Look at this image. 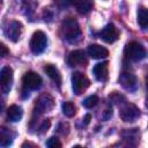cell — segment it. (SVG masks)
<instances>
[{
	"label": "cell",
	"mask_w": 148,
	"mask_h": 148,
	"mask_svg": "<svg viewBox=\"0 0 148 148\" xmlns=\"http://www.w3.org/2000/svg\"><path fill=\"white\" fill-rule=\"evenodd\" d=\"M60 32L64 39H66L69 43H75L81 37V29L75 18L68 17L61 23Z\"/></svg>",
	"instance_id": "obj_1"
},
{
	"label": "cell",
	"mask_w": 148,
	"mask_h": 148,
	"mask_svg": "<svg viewBox=\"0 0 148 148\" xmlns=\"http://www.w3.org/2000/svg\"><path fill=\"white\" fill-rule=\"evenodd\" d=\"M124 53L126 56V58L131 61H139V60H142L146 56H147V52H146V49L138 42H131L128 43L126 46H125V50H124Z\"/></svg>",
	"instance_id": "obj_2"
},
{
	"label": "cell",
	"mask_w": 148,
	"mask_h": 148,
	"mask_svg": "<svg viewBox=\"0 0 148 148\" xmlns=\"http://www.w3.org/2000/svg\"><path fill=\"white\" fill-rule=\"evenodd\" d=\"M119 117L124 121H134L140 117V110L134 104L126 103L124 99L119 105Z\"/></svg>",
	"instance_id": "obj_3"
},
{
	"label": "cell",
	"mask_w": 148,
	"mask_h": 148,
	"mask_svg": "<svg viewBox=\"0 0 148 148\" xmlns=\"http://www.w3.org/2000/svg\"><path fill=\"white\" fill-rule=\"evenodd\" d=\"M46 46H47L46 35L40 30L35 31L34 35L31 36V39H30V50H31V52L34 54H40L42 52H44Z\"/></svg>",
	"instance_id": "obj_4"
},
{
	"label": "cell",
	"mask_w": 148,
	"mask_h": 148,
	"mask_svg": "<svg viewBox=\"0 0 148 148\" xmlns=\"http://www.w3.org/2000/svg\"><path fill=\"white\" fill-rule=\"evenodd\" d=\"M90 86L89 79L81 72H74L72 74V88L74 94L81 95Z\"/></svg>",
	"instance_id": "obj_5"
},
{
	"label": "cell",
	"mask_w": 148,
	"mask_h": 148,
	"mask_svg": "<svg viewBox=\"0 0 148 148\" xmlns=\"http://www.w3.org/2000/svg\"><path fill=\"white\" fill-rule=\"evenodd\" d=\"M22 83L25 90H37L40 88L42 77L35 72H27L22 77Z\"/></svg>",
	"instance_id": "obj_6"
},
{
	"label": "cell",
	"mask_w": 148,
	"mask_h": 148,
	"mask_svg": "<svg viewBox=\"0 0 148 148\" xmlns=\"http://www.w3.org/2000/svg\"><path fill=\"white\" fill-rule=\"evenodd\" d=\"M119 84L127 91L130 92H134L136 89H138V80H136V76L132 73H127V72H124L119 75Z\"/></svg>",
	"instance_id": "obj_7"
},
{
	"label": "cell",
	"mask_w": 148,
	"mask_h": 148,
	"mask_svg": "<svg viewBox=\"0 0 148 148\" xmlns=\"http://www.w3.org/2000/svg\"><path fill=\"white\" fill-rule=\"evenodd\" d=\"M13 83V69L9 66H5L0 71V86L3 94L9 92Z\"/></svg>",
	"instance_id": "obj_8"
},
{
	"label": "cell",
	"mask_w": 148,
	"mask_h": 148,
	"mask_svg": "<svg viewBox=\"0 0 148 148\" xmlns=\"http://www.w3.org/2000/svg\"><path fill=\"white\" fill-rule=\"evenodd\" d=\"M22 23L18 21H12L9 22L6 28H5V35L8 39H10L12 42H17L21 37L22 34Z\"/></svg>",
	"instance_id": "obj_9"
},
{
	"label": "cell",
	"mask_w": 148,
	"mask_h": 148,
	"mask_svg": "<svg viewBox=\"0 0 148 148\" xmlns=\"http://www.w3.org/2000/svg\"><path fill=\"white\" fill-rule=\"evenodd\" d=\"M67 64L71 67H76V66H86L87 64V57L86 53L82 50H74L69 53Z\"/></svg>",
	"instance_id": "obj_10"
},
{
	"label": "cell",
	"mask_w": 148,
	"mask_h": 148,
	"mask_svg": "<svg viewBox=\"0 0 148 148\" xmlns=\"http://www.w3.org/2000/svg\"><path fill=\"white\" fill-rule=\"evenodd\" d=\"M99 36H101V38L104 42H106V43H113V42H116L118 39L119 32H118V29L114 27V24L109 23V24H106L102 29Z\"/></svg>",
	"instance_id": "obj_11"
},
{
	"label": "cell",
	"mask_w": 148,
	"mask_h": 148,
	"mask_svg": "<svg viewBox=\"0 0 148 148\" xmlns=\"http://www.w3.org/2000/svg\"><path fill=\"white\" fill-rule=\"evenodd\" d=\"M94 75L95 77L103 82V81H106L108 80V75H109V62L108 61H102V62H98L94 66Z\"/></svg>",
	"instance_id": "obj_12"
},
{
	"label": "cell",
	"mask_w": 148,
	"mask_h": 148,
	"mask_svg": "<svg viewBox=\"0 0 148 148\" xmlns=\"http://www.w3.org/2000/svg\"><path fill=\"white\" fill-rule=\"evenodd\" d=\"M53 98L50 95H43L36 101V111L39 113L47 112L53 108Z\"/></svg>",
	"instance_id": "obj_13"
},
{
	"label": "cell",
	"mask_w": 148,
	"mask_h": 148,
	"mask_svg": "<svg viewBox=\"0 0 148 148\" xmlns=\"http://www.w3.org/2000/svg\"><path fill=\"white\" fill-rule=\"evenodd\" d=\"M87 51L92 59H103L109 56V51L104 46H101L98 44H90Z\"/></svg>",
	"instance_id": "obj_14"
},
{
	"label": "cell",
	"mask_w": 148,
	"mask_h": 148,
	"mask_svg": "<svg viewBox=\"0 0 148 148\" xmlns=\"http://www.w3.org/2000/svg\"><path fill=\"white\" fill-rule=\"evenodd\" d=\"M22 116H23L22 108L16 105V104H13L7 109V118L9 121H13V123L20 121Z\"/></svg>",
	"instance_id": "obj_15"
},
{
	"label": "cell",
	"mask_w": 148,
	"mask_h": 148,
	"mask_svg": "<svg viewBox=\"0 0 148 148\" xmlns=\"http://www.w3.org/2000/svg\"><path fill=\"white\" fill-rule=\"evenodd\" d=\"M44 72L47 74V76L53 82H56L58 84V87H60V84H61V75H60V73H59V71H58V68L56 66L46 65V66H44Z\"/></svg>",
	"instance_id": "obj_16"
},
{
	"label": "cell",
	"mask_w": 148,
	"mask_h": 148,
	"mask_svg": "<svg viewBox=\"0 0 148 148\" xmlns=\"http://www.w3.org/2000/svg\"><path fill=\"white\" fill-rule=\"evenodd\" d=\"M75 7L80 14H88L94 7V0H76Z\"/></svg>",
	"instance_id": "obj_17"
},
{
	"label": "cell",
	"mask_w": 148,
	"mask_h": 148,
	"mask_svg": "<svg viewBox=\"0 0 148 148\" xmlns=\"http://www.w3.org/2000/svg\"><path fill=\"white\" fill-rule=\"evenodd\" d=\"M14 139V134H12V132L5 127H2L0 130V143L2 147H7L9 145H12Z\"/></svg>",
	"instance_id": "obj_18"
},
{
	"label": "cell",
	"mask_w": 148,
	"mask_h": 148,
	"mask_svg": "<svg viewBox=\"0 0 148 148\" xmlns=\"http://www.w3.org/2000/svg\"><path fill=\"white\" fill-rule=\"evenodd\" d=\"M138 23L142 29H148V8L140 7L138 9Z\"/></svg>",
	"instance_id": "obj_19"
},
{
	"label": "cell",
	"mask_w": 148,
	"mask_h": 148,
	"mask_svg": "<svg viewBox=\"0 0 148 148\" xmlns=\"http://www.w3.org/2000/svg\"><path fill=\"white\" fill-rule=\"evenodd\" d=\"M61 109H62V113L66 116V117H73L75 114V106L72 102H64L62 105H61Z\"/></svg>",
	"instance_id": "obj_20"
},
{
	"label": "cell",
	"mask_w": 148,
	"mask_h": 148,
	"mask_svg": "<svg viewBox=\"0 0 148 148\" xmlns=\"http://www.w3.org/2000/svg\"><path fill=\"white\" fill-rule=\"evenodd\" d=\"M98 103V97L96 95H91L89 97H87L83 102H82V105L86 108V109H92L94 106H96Z\"/></svg>",
	"instance_id": "obj_21"
},
{
	"label": "cell",
	"mask_w": 148,
	"mask_h": 148,
	"mask_svg": "<svg viewBox=\"0 0 148 148\" xmlns=\"http://www.w3.org/2000/svg\"><path fill=\"white\" fill-rule=\"evenodd\" d=\"M76 2V0H54V3L59 7V8H67L71 7L72 5H74Z\"/></svg>",
	"instance_id": "obj_22"
},
{
	"label": "cell",
	"mask_w": 148,
	"mask_h": 148,
	"mask_svg": "<svg viewBox=\"0 0 148 148\" xmlns=\"http://www.w3.org/2000/svg\"><path fill=\"white\" fill-rule=\"evenodd\" d=\"M46 146L47 147H50V148H59V147H61V143L59 142V140L57 139V138H54V136H52V138H50L47 141H46Z\"/></svg>",
	"instance_id": "obj_23"
},
{
	"label": "cell",
	"mask_w": 148,
	"mask_h": 148,
	"mask_svg": "<svg viewBox=\"0 0 148 148\" xmlns=\"http://www.w3.org/2000/svg\"><path fill=\"white\" fill-rule=\"evenodd\" d=\"M50 127V120L49 119H46V120H44L43 121V124H42V126H40V132H45V131H47V128Z\"/></svg>",
	"instance_id": "obj_24"
},
{
	"label": "cell",
	"mask_w": 148,
	"mask_h": 148,
	"mask_svg": "<svg viewBox=\"0 0 148 148\" xmlns=\"http://www.w3.org/2000/svg\"><path fill=\"white\" fill-rule=\"evenodd\" d=\"M0 50H1V54H0L1 57H6V56L9 53V51L7 50V47H6L5 44H1V45H0Z\"/></svg>",
	"instance_id": "obj_25"
},
{
	"label": "cell",
	"mask_w": 148,
	"mask_h": 148,
	"mask_svg": "<svg viewBox=\"0 0 148 148\" xmlns=\"http://www.w3.org/2000/svg\"><path fill=\"white\" fill-rule=\"evenodd\" d=\"M146 87H147V97H146V106L148 108V75L146 76Z\"/></svg>",
	"instance_id": "obj_26"
},
{
	"label": "cell",
	"mask_w": 148,
	"mask_h": 148,
	"mask_svg": "<svg viewBox=\"0 0 148 148\" xmlns=\"http://www.w3.org/2000/svg\"><path fill=\"white\" fill-rule=\"evenodd\" d=\"M90 118H91V117H90V114H87V116L84 117V119H83V120H84V123H86V124H88V123H89V120H90Z\"/></svg>",
	"instance_id": "obj_27"
}]
</instances>
